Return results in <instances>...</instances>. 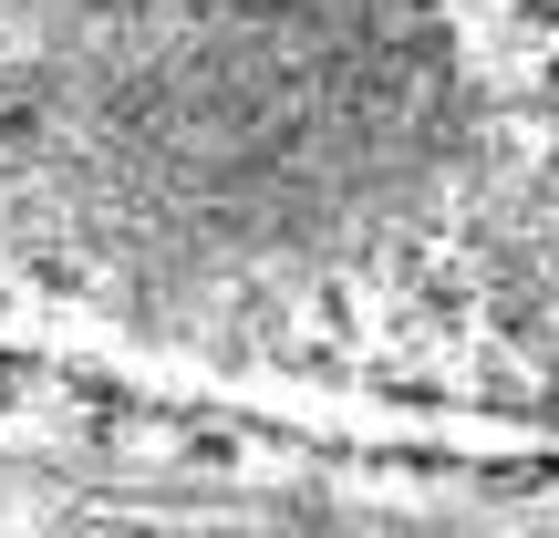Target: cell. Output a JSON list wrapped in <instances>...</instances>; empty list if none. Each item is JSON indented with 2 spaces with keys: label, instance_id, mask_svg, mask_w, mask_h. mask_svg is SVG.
<instances>
[]
</instances>
